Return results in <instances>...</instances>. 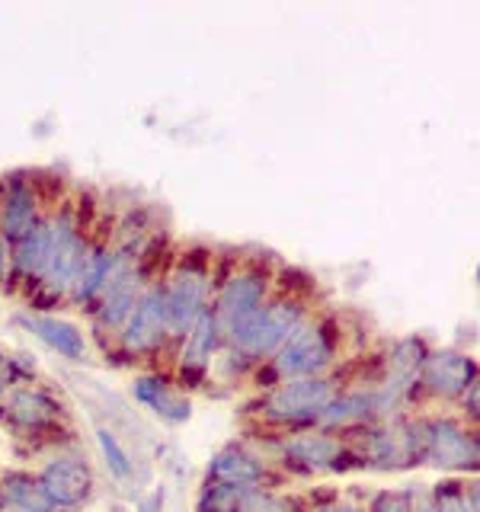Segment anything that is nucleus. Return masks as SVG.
I'll list each match as a JSON object with an SVG mask.
<instances>
[{
  "instance_id": "aec40b11",
  "label": "nucleus",
  "mask_w": 480,
  "mask_h": 512,
  "mask_svg": "<svg viewBox=\"0 0 480 512\" xmlns=\"http://www.w3.org/2000/svg\"><path fill=\"white\" fill-rule=\"evenodd\" d=\"M23 324L39 336V340L55 349L58 356H64L68 362H84L87 359V336L77 324L55 314H29L23 317Z\"/></svg>"
},
{
  "instance_id": "c756f323",
  "label": "nucleus",
  "mask_w": 480,
  "mask_h": 512,
  "mask_svg": "<svg viewBox=\"0 0 480 512\" xmlns=\"http://www.w3.org/2000/svg\"><path fill=\"white\" fill-rule=\"evenodd\" d=\"M138 512H164V490L151 493L148 500H144V503L138 506Z\"/></svg>"
},
{
  "instance_id": "6e6552de",
  "label": "nucleus",
  "mask_w": 480,
  "mask_h": 512,
  "mask_svg": "<svg viewBox=\"0 0 480 512\" xmlns=\"http://www.w3.org/2000/svg\"><path fill=\"white\" fill-rule=\"evenodd\" d=\"M0 426L16 432V439L48 442V445H58L61 436H71L74 432L64 400L42 388V384H16L0 400Z\"/></svg>"
},
{
  "instance_id": "f03ea898",
  "label": "nucleus",
  "mask_w": 480,
  "mask_h": 512,
  "mask_svg": "<svg viewBox=\"0 0 480 512\" xmlns=\"http://www.w3.org/2000/svg\"><path fill=\"white\" fill-rule=\"evenodd\" d=\"M343 388L346 384L340 381V375L279 381L256 397V404L250 407V420L256 429L276 432V436L314 429L320 413L330 407V400Z\"/></svg>"
},
{
  "instance_id": "bb28decb",
  "label": "nucleus",
  "mask_w": 480,
  "mask_h": 512,
  "mask_svg": "<svg viewBox=\"0 0 480 512\" xmlns=\"http://www.w3.org/2000/svg\"><path fill=\"white\" fill-rule=\"evenodd\" d=\"M308 512H365V506L352 503V500H343L340 493H330L324 500H308Z\"/></svg>"
},
{
  "instance_id": "b1692460",
  "label": "nucleus",
  "mask_w": 480,
  "mask_h": 512,
  "mask_svg": "<svg viewBox=\"0 0 480 512\" xmlns=\"http://www.w3.org/2000/svg\"><path fill=\"white\" fill-rule=\"evenodd\" d=\"M96 445H100V452H103V461H106V468L112 477H119V480H128L132 477V458H128V452L122 448L119 436L112 429L100 426L96 429Z\"/></svg>"
},
{
  "instance_id": "6ab92c4d",
  "label": "nucleus",
  "mask_w": 480,
  "mask_h": 512,
  "mask_svg": "<svg viewBox=\"0 0 480 512\" xmlns=\"http://www.w3.org/2000/svg\"><path fill=\"white\" fill-rule=\"evenodd\" d=\"M45 256H48V215L20 240V244L10 247V276H7V282L26 285L29 295H32V288H36L39 279H42Z\"/></svg>"
},
{
  "instance_id": "a878e982",
  "label": "nucleus",
  "mask_w": 480,
  "mask_h": 512,
  "mask_svg": "<svg viewBox=\"0 0 480 512\" xmlns=\"http://www.w3.org/2000/svg\"><path fill=\"white\" fill-rule=\"evenodd\" d=\"M365 512H410V490H378Z\"/></svg>"
},
{
  "instance_id": "9b49d317",
  "label": "nucleus",
  "mask_w": 480,
  "mask_h": 512,
  "mask_svg": "<svg viewBox=\"0 0 480 512\" xmlns=\"http://www.w3.org/2000/svg\"><path fill=\"white\" fill-rule=\"evenodd\" d=\"M116 346L122 356L132 362L157 359L167 346H176L167 327V308H164V295H160V282H148L132 317H128L125 327L119 330Z\"/></svg>"
},
{
  "instance_id": "393cba45",
  "label": "nucleus",
  "mask_w": 480,
  "mask_h": 512,
  "mask_svg": "<svg viewBox=\"0 0 480 512\" xmlns=\"http://www.w3.org/2000/svg\"><path fill=\"white\" fill-rule=\"evenodd\" d=\"M240 496H244V490H240V487L202 484L199 496H196V509H192V512H237Z\"/></svg>"
},
{
  "instance_id": "7c9ffc66",
  "label": "nucleus",
  "mask_w": 480,
  "mask_h": 512,
  "mask_svg": "<svg viewBox=\"0 0 480 512\" xmlns=\"http://www.w3.org/2000/svg\"><path fill=\"white\" fill-rule=\"evenodd\" d=\"M7 276H10V247L0 240V285H7Z\"/></svg>"
},
{
  "instance_id": "f257e3e1",
  "label": "nucleus",
  "mask_w": 480,
  "mask_h": 512,
  "mask_svg": "<svg viewBox=\"0 0 480 512\" xmlns=\"http://www.w3.org/2000/svg\"><path fill=\"white\" fill-rule=\"evenodd\" d=\"M311 317H314L311 301L279 285V288H272V295L266 298L263 308L224 340V352L240 359L244 368H260L263 362L276 356Z\"/></svg>"
},
{
  "instance_id": "2eb2a0df",
  "label": "nucleus",
  "mask_w": 480,
  "mask_h": 512,
  "mask_svg": "<svg viewBox=\"0 0 480 512\" xmlns=\"http://www.w3.org/2000/svg\"><path fill=\"white\" fill-rule=\"evenodd\" d=\"M45 215L48 212L42 208L36 180H26L23 173H13L0 183V240L7 247L20 244Z\"/></svg>"
},
{
  "instance_id": "ddd939ff",
  "label": "nucleus",
  "mask_w": 480,
  "mask_h": 512,
  "mask_svg": "<svg viewBox=\"0 0 480 512\" xmlns=\"http://www.w3.org/2000/svg\"><path fill=\"white\" fill-rule=\"evenodd\" d=\"M205 484L256 490V487H285L288 477L272 464V458L256 452L250 442H228L212 455V461H208Z\"/></svg>"
},
{
  "instance_id": "f3484780",
  "label": "nucleus",
  "mask_w": 480,
  "mask_h": 512,
  "mask_svg": "<svg viewBox=\"0 0 480 512\" xmlns=\"http://www.w3.org/2000/svg\"><path fill=\"white\" fill-rule=\"evenodd\" d=\"M132 397L170 426H183L192 416V400L167 375H138L132 381Z\"/></svg>"
},
{
  "instance_id": "4be33fe9",
  "label": "nucleus",
  "mask_w": 480,
  "mask_h": 512,
  "mask_svg": "<svg viewBox=\"0 0 480 512\" xmlns=\"http://www.w3.org/2000/svg\"><path fill=\"white\" fill-rule=\"evenodd\" d=\"M436 512H480V484L477 477H442L429 487Z\"/></svg>"
},
{
  "instance_id": "423d86ee",
  "label": "nucleus",
  "mask_w": 480,
  "mask_h": 512,
  "mask_svg": "<svg viewBox=\"0 0 480 512\" xmlns=\"http://www.w3.org/2000/svg\"><path fill=\"white\" fill-rule=\"evenodd\" d=\"M276 458L272 464L292 480V477H314V474H343L349 468H362L356 452L346 436H336L327 429H301L276 436Z\"/></svg>"
},
{
  "instance_id": "9d476101",
  "label": "nucleus",
  "mask_w": 480,
  "mask_h": 512,
  "mask_svg": "<svg viewBox=\"0 0 480 512\" xmlns=\"http://www.w3.org/2000/svg\"><path fill=\"white\" fill-rule=\"evenodd\" d=\"M272 288H276V272L266 263H244L221 279L218 292L212 295V317L224 340L263 308Z\"/></svg>"
},
{
  "instance_id": "1a4fd4ad",
  "label": "nucleus",
  "mask_w": 480,
  "mask_h": 512,
  "mask_svg": "<svg viewBox=\"0 0 480 512\" xmlns=\"http://www.w3.org/2000/svg\"><path fill=\"white\" fill-rule=\"evenodd\" d=\"M448 477H474L480 468L477 426L452 413L423 416V461Z\"/></svg>"
},
{
  "instance_id": "39448f33",
  "label": "nucleus",
  "mask_w": 480,
  "mask_h": 512,
  "mask_svg": "<svg viewBox=\"0 0 480 512\" xmlns=\"http://www.w3.org/2000/svg\"><path fill=\"white\" fill-rule=\"evenodd\" d=\"M349 445L362 468L375 471H407L423 461V416H394L375 420L349 432Z\"/></svg>"
},
{
  "instance_id": "cd10ccee",
  "label": "nucleus",
  "mask_w": 480,
  "mask_h": 512,
  "mask_svg": "<svg viewBox=\"0 0 480 512\" xmlns=\"http://www.w3.org/2000/svg\"><path fill=\"white\" fill-rule=\"evenodd\" d=\"M16 384H20V368H16V359L0 352V400H4Z\"/></svg>"
},
{
  "instance_id": "7ed1b4c3",
  "label": "nucleus",
  "mask_w": 480,
  "mask_h": 512,
  "mask_svg": "<svg viewBox=\"0 0 480 512\" xmlns=\"http://www.w3.org/2000/svg\"><path fill=\"white\" fill-rule=\"evenodd\" d=\"M340 324L333 317H311L276 356L256 368V375H266L263 391L279 381L292 378H320L336 375L340 365Z\"/></svg>"
},
{
  "instance_id": "20e7f679",
  "label": "nucleus",
  "mask_w": 480,
  "mask_h": 512,
  "mask_svg": "<svg viewBox=\"0 0 480 512\" xmlns=\"http://www.w3.org/2000/svg\"><path fill=\"white\" fill-rule=\"evenodd\" d=\"M90 244L93 240L84 231V221H80L71 202L52 208L48 212V256L36 292L45 295L48 301L71 298V288L80 276V266L87 260Z\"/></svg>"
},
{
  "instance_id": "4468645a",
  "label": "nucleus",
  "mask_w": 480,
  "mask_h": 512,
  "mask_svg": "<svg viewBox=\"0 0 480 512\" xmlns=\"http://www.w3.org/2000/svg\"><path fill=\"white\" fill-rule=\"evenodd\" d=\"M36 477H39L45 496L52 500V506L64 509V512L84 509L96 496L93 464L87 461V455L68 452V448H58V452L36 471Z\"/></svg>"
},
{
  "instance_id": "c85d7f7f",
  "label": "nucleus",
  "mask_w": 480,
  "mask_h": 512,
  "mask_svg": "<svg viewBox=\"0 0 480 512\" xmlns=\"http://www.w3.org/2000/svg\"><path fill=\"white\" fill-rule=\"evenodd\" d=\"M407 490H410V512H436L429 487H407Z\"/></svg>"
},
{
  "instance_id": "0eeeda50",
  "label": "nucleus",
  "mask_w": 480,
  "mask_h": 512,
  "mask_svg": "<svg viewBox=\"0 0 480 512\" xmlns=\"http://www.w3.org/2000/svg\"><path fill=\"white\" fill-rule=\"evenodd\" d=\"M212 288H215V263L212 253H189L170 269V276L160 282L167 308V327L173 343L183 340L189 327L212 308Z\"/></svg>"
},
{
  "instance_id": "5701e85b",
  "label": "nucleus",
  "mask_w": 480,
  "mask_h": 512,
  "mask_svg": "<svg viewBox=\"0 0 480 512\" xmlns=\"http://www.w3.org/2000/svg\"><path fill=\"white\" fill-rule=\"evenodd\" d=\"M237 512H308V496L282 487H256L244 490Z\"/></svg>"
},
{
  "instance_id": "a211bd4d",
  "label": "nucleus",
  "mask_w": 480,
  "mask_h": 512,
  "mask_svg": "<svg viewBox=\"0 0 480 512\" xmlns=\"http://www.w3.org/2000/svg\"><path fill=\"white\" fill-rule=\"evenodd\" d=\"M375 400H372V388H343L330 400V407L320 413L317 429L336 432V436H349L368 423H375Z\"/></svg>"
},
{
  "instance_id": "412c9836",
  "label": "nucleus",
  "mask_w": 480,
  "mask_h": 512,
  "mask_svg": "<svg viewBox=\"0 0 480 512\" xmlns=\"http://www.w3.org/2000/svg\"><path fill=\"white\" fill-rule=\"evenodd\" d=\"M0 512H58L45 496L39 477L13 468L0 474Z\"/></svg>"
},
{
  "instance_id": "dca6fc26",
  "label": "nucleus",
  "mask_w": 480,
  "mask_h": 512,
  "mask_svg": "<svg viewBox=\"0 0 480 512\" xmlns=\"http://www.w3.org/2000/svg\"><path fill=\"white\" fill-rule=\"evenodd\" d=\"M224 349V336L208 308L196 324L189 327L183 340H176V384H202L212 372L215 356Z\"/></svg>"
},
{
  "instance_id": "f8f14e48",
  "label": "nucleus",
  "mask_w": 480,
  "mask_h": 512,
  "mask_svg": "<svg viewBox=\"0 0 480 512\" xmlns=\"http://www.w3.org/2000/svg\"><path fill=\"white\" fill-rule=\"evenodd\" d=\"M477 362L468 352L458 349H436L429 352L420 378H416V394L413 404H458L464 391L477 384Z\"/></svg>"
}]
</instances>
